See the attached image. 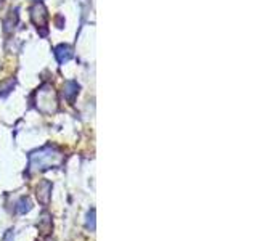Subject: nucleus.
<instances>
[{
	"label": "nucleus",
	"mask_w": 257,
	"mask_h": 241,
	"mask_svg": "<svg viewBox=\"0 0 257 241\" xmlns=\"http://www.w3.org/2000/svg\"><path fill=\"white\" fill-rule=\"evenodd\" d=\"M13 238H15V233H13V230H8L5 235H4V241H13Z\"/></svg>",
	"instance_id": "f8f14e48"
},
{
	"label": "nucleus",
	"mask_w": 257,
	"mask_h": 241,
	"mask_svg": "<svg viewBox=\"0 0 257 241\" xmlns=\"http://www.w3.org/2000/svg\"><path fill=\"white\" fill-rule=\"evenodd\" d=\"M31 20L34 23V26L42 36L47 34V23H48V13L47 8L42 2H36L31 7Z\"/></svg>",
	"instance_id": "7ed1b4c3"
},
{
	"label": "nucleus",
	"mask_w": 257,
	"mask_h": 241,
	"mask_svg": "<svg viewBox=\"0 0 257 241\" xmlns=\"http://www.w3.org/2000/svg\"><path fill=\"white\" fill-rule=\"evenodd\" d=\"M32 209V203H31V199L29 198H21L18 203H16V212L18 214H26V212H29Z\"/></svg>",
	"instance_id": "6e6552de"
},
{
	"label": "nucleus",
	"mask_w": 257,
	"mask_h": 241,
	"mask_svg": "<svg viewBox=\"0 0 257 241\" xmlns=\"http://www.w3.org/2000/svg\"><path fill=\"white\" fill-rule=\"evenodd\" d=\"M39 228L42 230L44 233H48V231H50V228H52V220L48 219V215H44V219L40 220V223H39Z\"/></svg>",
	"instance_id": "9d476101"
},
{
	"label": "nucleus",
	"mask_w": 257,
	"mask_h": 241,
	"mask_svg": "<svg viewBox=\"0 0 257 241\" xmlns=\"http://www.w3.org/2000/svg\"><path fill=\"white\" fill-rule=\"evenodd\" d=\"M16 23H18V10H12L10 13H8V16L5 18V21H4V29H5V32H12L13 29H15V26H16Z\"/></svg>",
	"instance_id": "0eeeda50"
},
{
	"label": "nucleus",
	"mask_w": 257,
	"mask_h": 241,
	"mask_svg": "<svg viewBox=\"0 0 257 241\" xmlns=\"http://www.w3.org/2000/svg\"><path fill=\"white\" fill-rule=\"evenodd\" d=\"M0 7H2V0H0Z\"/></svg>",
	"instance_id": "ddd939ff"
},
{
	"label": "nucleus",
	"mask_w": 257,
	"mask_h": 241,
	"mask_svg": "<svg viewBox=\"0 0 257 241\" xmlns=\"http://www.w3.org/2000/svg\"><path fill=\"white\" fill-rule=\"evenodd\" d=\"M13 87H15V79L13 77L4 80V82H0V96L8 95V93L13 90Z\"/></svg>",
	"instance_id": "1a4fd4ad"
},
{
	"label": "nucleus",
	"mask_w": 257,
	"mask_h": 241,
	"mask_svg": "<svg viewBox=\"0 0 257 241\" xmlns=\"http://www.w3.org/2000/svg\"><path fill=\"white\" fill-rule=\"evenodd\" d=\"M64 163V155L60 148L47 145V147L32 151L29 155V171L31 172H42L48 169L60 167Z\"/></svg>",
	"instance_id": "f257e3e1"
},
{
	"label": "nucleus",
	"mask_w": 257,
	"mask_h": 241,
	"mask_svg": "<svg viewBox=\"0 0 257 241\" xmlns=\"http://www.w3.org/2000/svg\"><path fill=\"white\" fill-rule=\"evenodd\" d=\"M79 93V84L74 82V80H68V82H64L63 85V98L69 101V103H74L76 96Z\"/></svg>",
	"instance_id": "39448f33"
},
{
	"label": "nucleus",
	"mask_w": 257,
	"mask_h": 241,
	"mask_svg": "<svg viewBox=\"0 0 257 241\" xmlns=\"http://www.w3.org/2000/svg\"><path fill=\"white\" fill-rule=\"evenodd\" d=\"M36 106L42 114H53L58 109V98H56V92L53 85L44 84L37 88L36 92Z\"/></svg>",
	"instance_id": "f03ea898"
},
{
	"label": "nucleus",
	"mask_w": 257,
	"mask_h": 241,
	"mask_svg": "<svg viewBox=\"0 0 257 241\" xmlns=\"http://www.w3.org/2000/svg\"><path fill=\"white\" fill-rule=\"evenodd\" d=\"M36 195H37V199L40 204L47 206L48 203H50V195H52V183L48 180H42L36 188Z\"/></svg>",
	"instance_id": "20e7f679"
},
{
	"label": "nucleus",
	"mask_w": 257,
	"mask_h": 241,
	"mask_svg": "<svg viewBox=\"0 0 257 241\" xmlns=\"http://www.w3.org/2000/svg\"><path fill=\"white\" fill-rule=\"evenodd\" d=\"M87 228L92 231L95 230V209H92V211L87 214Z\"/></svg>",
	"instance_id": "9b49d317"
},
{
	"label": "nucleus",
	"mask_w": 257,
	"mask_h": 241,
	"mask_svg": "<svg viewBox=\"0 0 257 241\" xmlns=\"http://www.w3.org/2000/svg\"><path fill=\"white\" fill-rule=\"evenodd\" d=\"M72 55H74V52H72V48L69 45H58L55 48V56H56V60H58L60 64H64V63H68L71 58H72Z\"/></svg>",
	"instance_id": "423d86ee"
}]
</instances>
